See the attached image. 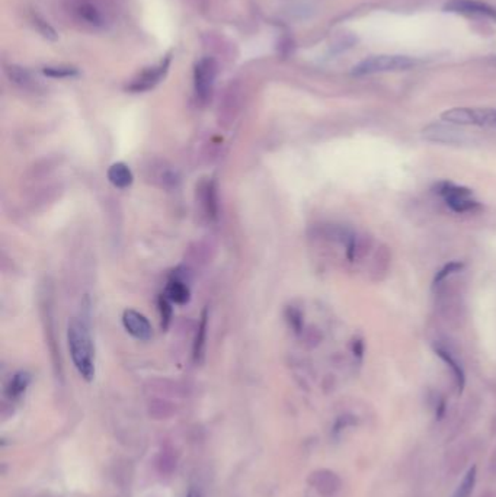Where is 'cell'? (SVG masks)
<instances>
[{
    "instance_id": "6da1fadb",
    "label": "cell",
    "mask_w": 496,
    "mask_h": 497,
    "mask_svg": "<svg viewBox=\"0 0 496 497\" xmlns=\"http://www.w3.org/2000/svg\"><path fill=\"white\" fill-rule=\"evenodd\" d=\"M68 342L76 370L86 381H92L95 378V348L91 333L83 321L73 318L69 323Z\"/></svg>"
},
{
    "instance_id": "7a4b0ae2",
    "label": "cell",
    "mask_w": 496,
    "mask_h": 497,
    "mask_svg": "<svg viewBox=\"0 0 496 497\" xmlns=\"http://www.w3.org/2000/svg\"><path fill=\"white\" fill-rule=\"evenodd\" d=\"M416 66V60L409 56L380 54L364 58L352 69L354 76H371L379 73H395L411 70Z\"/></svg>"
},
{
    "instance_id": "3957f363",
    "label": "cell",
    "mask_w": 496,
    "mask_h": 497,
    "mask_svg": "<svg viewBox=\"0 0 496 497\" xmlns=\"http://www.w3.org/2000/svg\"><path fill=\"white\" fill-rule=\"evenodd\" d=\"M441 120L452 125L496 128V110L493 108H451L441 114Z\"/></svg>"
},
{
    "instance_id": "277c9868",
    "label": "cell",
    "mask_w": 496,
    "mask_h": 497,
    "mask_svg": "<svg viewBox=\"0 0 496 497\" xmlns=\"http://www.w3.org/2000/svg\"><path fill=\"white\" fill-rule=\"evenodd\" d=\"M217 70L219 66L214 57H204L196 64V70H193V86H196L197 98L203 103H205L211 98Z\"/></svg>"
},
{
    "instance_id": "5b68a950",
    "label": "cell",
    "mask_w": 496,
    "mask_h": 497,
    "mask_svg": "<svg viewBox=\"0 0 496 497\" xmlns=\"http://www.w3.org/2000/svg\"><path fill=\"white\" fill-rule=\"evenodd\" d=\"M444 12L496 22V9L481 0H450L444 5Z\"/></svg>"
},
{
    "instance_id": "8992f818",
    "label": "cell",
    "mask_w": 496,
    "mask_h": 497,
    "mask_svg": "<svg viewBox=\"0 0 496 497\" xmlns=\"http://www.w3.org/2000/svg\"><path fill=\"white\" fill-rule=\"evenodd\" d=\"M438 193L444 198L447 205L456 212H469L479 207L478 201L471 198V191L463 186H457L451 182H443L438 185Z\"/></svg>"
},
{
    "instance_id": "52a82bcc",
    "label": "cell",
    "mask_w": 496,
    "mask_h": 497,
    "mask_svg": "<svg viewBox=\"0 0 496 497\" xmlns=\"http://www.w3.org/2000/svg\"><path fill=\"white\" fill-rule=\"evenodd\" d=\"M169 66H170V56L165 57L159 64H156V66L143 70L130 84H128L127 89L134 93L147 92L150 89H153L155 86L162 80V77L166 75Z\"/></svg>"
},
{
    "instance_id": "ba28073f",
    "label": "cell",
    "mask_w": 496,
    "mask_h": 497,
    "mask_svg": "<svg viewBox=\"0 0 496 497\" xmlns=\"http://www.w3.org/2000/svg\"><path fill=\"white\" fill-rule=\"evenodd\" d=\"M122 324L125 330L139 340H148L153 335L148 320L136 310H125L122 314Z\"/></svg>"
},
{
    "instance_id": "9c48e42d",
    "label": "cell",
    "mask_w": 496,
    "mask_h": 497,
    "mask_svg": "<svg viewBox=\"0 0 496 497\" xmlns=\"http://www.w3.org/2000/svg\"><path fill=\"white\" fill-rule=\"evenodd\" d=\"M241 98H242V89L239 82H231L227 89L224 91L223 99L220 101V108H219V115L220 120L223 121H231L237 111H239L241 106Z\"/></svg>"
},
{
    "instance_id": "30bf717a",
    "label": "cell",
    "mask_w": 496,
    "mask_h": 497,
    "mask_svg": "<svg viewBox=\"0 0 496 497\" xmlns=\"http://www.w3.org/2000/svg\"><path fill=\"white\" fill-rule=\"evenodd\" d=\"M422 134L429 141L444 144H463L466 141L464 131H457L454 128H447L441 125H429L424 129Z\"/></svg>"
},
{
    "instance_id": "8fae6325",
    "label": "cell",
    "mask_w": 496,
    "mask_h": 497,
    "mask_svg": "<svg viewBox=\"0 0 496 497\" xmlns=\"http://www.w3.org/2000/svg\"><path fill=\"white\" fill-rule=\"evenodd\" d=\"M312 486L316 489L319 494L323 497H331L338 493L341 489V480L333 471L329 470H319L312 474L310 477Z\"/></svg>"
},
{
    "instance_id": "7c38bea8",
    "label": "cell",
    "mask_w": 496,
    "mask_h": 497,
    "mask_svg": "<svg viewBox=\"0 0 496 497\" xmlns=\"http://www.w3.org/2000/svg\"><path fill=\"white\" fill-rule=\"evenodd\" d=\"M165 295L172 302H175V304L184 306L191 298V291H189V287L185 284V280H182L178 276H172L167 283Z\"/></svg>"
},
{
    "instance_id": "4fadbf2b",
    "label": "cell",
    "mask_w": 496,
    "mask_h": 497,
    "mask_svg": "<svg viewBox=\"0 0 496 497\" xmlns=\"http://www.w3.org/2000/svg\"><path fill=\"white\" fill-rule=\"evenodd\" d=\"M108 181L118 189H125L128 186H132L134 176L130 167H128L125 163H114L110 169H108Z\"/></svg>"
},
{
    "instance_id": "5bb4252c",
    "label": "cell",
    "mask_w": 496,
    "mask_h": 497,
    "mask_svg": "<svg viewBox=\"0 0 496 497\" xmlns=\"http://www.w3.org/2000/svg\"><path fill=\"white\" fill-rule=\"evenodd\" d=\"M198 191H200V200L205 214L210 219H215L217 217L219 205H217V192H215L214 182L212 181L204 182Z\"/></svg>"
},
{
    "instance_id": "9a60e30c",
    "label": "cell",
    "mask_w": 496,
    "mask_h": 497,
    "mask_svg": "<svg viewBox=\"0 0 496 497\" xmlns=\"http://www.w3.org/2000/svg\"><path fill=\"white\" fill-rule=\"evenodd\" d=\"M5 73L8 76V79L15 83L16 86L23 89H35L37 82L32 77V75L20 66H16V64H9V66L5 67Z\"/></svg>"
},
{
    "instance_id": "2e32d148",
    "label": "cell",
    "mask_w": 496,
    "mask_h": 497,
    "mask_svg": "<svg viewBox=\"0 0 496 497\" xmlns=\"http://www.w3.org/2000/svg\"><path fill=\"white\" fill-rule=\"evenodd\" d=\"M207 323H208V313H207V310H204L203 316H201V320H200V324H198V329H197L198 332H197V336H196V342H193V351H192L193 361H196L197 363L203 361L204 351H205Z\"/></svg>"
},
{
    "instance_id": "e0dca14e",
    "label": "cell",
    "mask_w": 496,
    "mask_h": 497,
    "mask_svg": "<svg viewBox=\"0 0 496 497\" xmlns=\"http://www.w3.org/2000/svg\"><path fill=\"white\" fill-rule=\"evenodd\" d=\"M476 480H478V468L476 465H473L471 468L467 470L464 477L462 479L460 484L457 486V489L454 490L451 497H470L474 490V486H476Z\"/></svg>"
},
{
    "instance_id": "ac0fdd59",
    "label": "cell",
    "mask_w": 496,
    "mask_h": 497,
    "mask_svg": "<svg viewBox=\"0 0 496 497\" xmlns=\"http://www.w3.org/2000/svg\"><path fill=\"white\" fill-rule=\"evenodd\" d=\"M435 352L438 354V356L450 366L452 374H454V378H456V384H457V388H459V393L463 392V388H464V384H466V377H464V373L462 370V366L459 365V362L452 358L450 355V352H447L445 349L443 348H435Z\"/></svg>"
},
{
    "instance_id": "d6986e66",
    "label": "cell",
    "mask_w": 496,
    "mask_h": 497,
    "mask_svg": "<svg viewBox=\"0 0 496 497\" xmlns=\"http://www.w3.org/2000/svg\"><path fill=\"white\" fill-rule=\"evenodd\" d=\"M31 382V377L28 373H18L13 375V378L11 380L9 385H8V394L12 399H16L19 396H23L25 393V390L28 388Z\"/></svg>"
},
{
    "instance_id": "ffe728a7",
    "label": "cell",
    "mask_w": 496,
    "mask_h": 497,
    "mask_svg": "<svg viewBox=\"0 0 496 497\" xmlns=\"http://www.w3.org/2000/svg\"><path fill=\"white\" fill-rule=\"evenodd\" d=\"M31 22H32L34 28H35L42 37H44V38L51 39V41H56V39H57V32H56V30L49 24V20H46L41 15L32 13V15H31Z\"/></svg>"
},
{
    "instance_id": "44dd1931",
    "label": "cell",
    "mask_w": 496,
    "mask_h": 497,
    "mask_svg": "<svg viewBox=\"0 0 496 497\" xmlns=\"http://www.w3.org/2000/svg\"><path fill=\"white\" fill-rule=\"evenodd\" d=\"M44 75L49 77H54V79H66V77H72L77 75V70L75 67H69V66H49L44 67Z\"/></svg>"
},
{
    "instance_id": "7402d4cb",
    "label": "cell",
    "mask_w": 496,
    "mask_h": 497,
    "mask_svg": "<svg viewBox=\"0 0 496 497\" xmlns=\"http://www.w3.org/2000/svg\"><path fill=\"white\" fill-rule=\"evenodd\" d=\"M170 299L166 295H160L159 298V311H160V318H162V326L166 329L172 318V306Z\"/></svg>"
},
{
    "instance_id": "603a6c76",
    "label": "cell",
    "mask_w": 496,
    "mask_h": 497,
    "mask_svg": "<svg viewBox=\"0 0 496 497\" xmlns=\"http://www.w3.org/2000/svg\"><path fill=\"white\" fill-rule=\"evenodd\" d=\"M462 269H463V264H460V262H451V264L445 265V266L437 273L434 284L438 285V284L441 283V280H444L447 276H450V275H452V273H456V272H460Z\"/></svg>"
},
{
    "instance_id": "cb8c5ba5",
    "label": "cell",
    "mask_w": 496,
    "mask_h": 497,
    "mask_svg": "<svg viewBox=\"0 0 496 497\" xmlns=\"http://www.w3.org/2000/svg\"><path fill=\"white\" fill-rule=\"evenodd\" d=\"M288 320L295 332L301 330V324H303V320H301V316L297 310H288Z\"/></svg>"
},
{
    "instance_id": "d4e9b609",
    "label": "cell",
    "mask_w": 496,
    "mask_h": 497,
    "mask_svg": "<svg viewBox=\"0 0 496 497\" xmlns=\"http://www.w3.org/2000/svg\"><path fill=\"white\" fill-rule=\"evenodd\" d=\"M188 497H201V494L198 493V491H189V494H188Z\"/></svg>"
},
{
    "instance_id": "484cf974",
    "label": "cell",
    "mask_w": 496,
    "mask_h": 497,
    "mask_svg": "<svg viewBox=\"0 0 496 497\" xmlns=\"http://www.w3.org/2000/svg\"><path fill=\"white\" fill-rule=\"evenodd\" d=\"M481 497H496V493H493V491H488V493L482 494Z\"/></svg>"
}]
</instances>
